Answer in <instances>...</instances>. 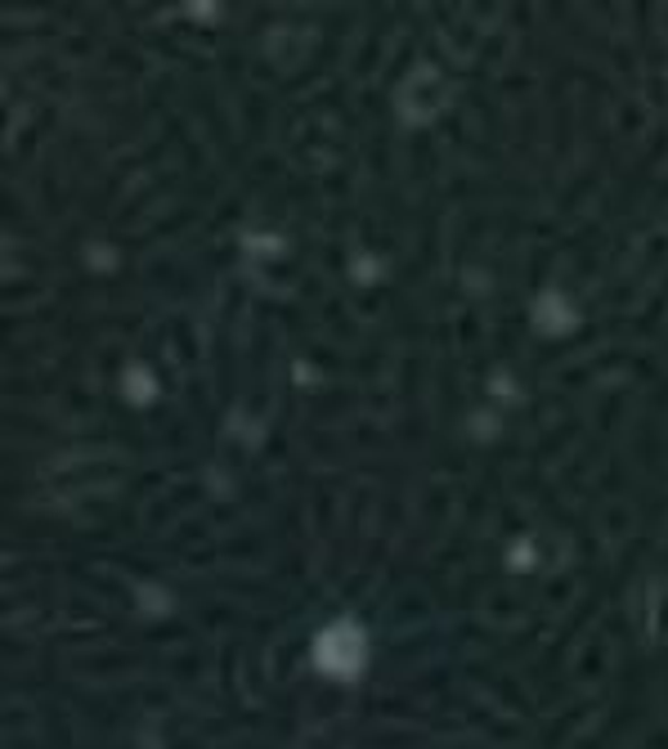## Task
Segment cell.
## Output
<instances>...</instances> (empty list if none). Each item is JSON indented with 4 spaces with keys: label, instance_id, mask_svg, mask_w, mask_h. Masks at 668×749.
I'll use <instances>...</instances> for the list:
<instances>
[{
    "label": "cell",
    "instance_id": "cell-1",
    "mask_svg": "<svg viewBox=\"0 0 668 749\" xmlns=\"http://www.w3.org/2000/svg\"><path fill=\"white\" fill-rule=\"evenodd\" d=\"M400 113L408 122H431L445 104V81L431 72V68H413L404 81H400V95H395Z\"/></svg>",
    "mask_w": 668,
    "mask_h": 749
},
{
    "label": "cell",
    "instance_id": "cell-2",
    "mask_svg": "<svg viewBox=\"0 0 668 749\" xmlns=\"http://www.w3.org/2000/svg\"><path fill=\"white\" fill-rule=\"evenodd\" d=\"M113 458H77V472H64L59 466V476H64V485H59V494H72V498H81L85 494V485H94V489H104L108 481H113Z\"/></svg>",
    "mask_w": 668,
    "mask_h": 749
}]
</instances>
